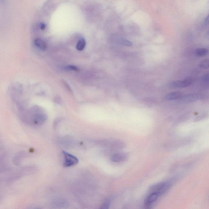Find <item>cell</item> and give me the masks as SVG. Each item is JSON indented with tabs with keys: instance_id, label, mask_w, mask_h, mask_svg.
<instances>
[{
	"instance_id": "8",
	"label": "cell",
	"mask_w": 209,
	"mask_h": 209,
	"mask_svg": "<svg viewBox=\"0 0 209 209\" xmlns=\"http://www.w3.org/2000/svg\"><path fill=\"white\" fill-rule=\"evenodd\" d=\"M209 53V49L207 48H199L196 49L195 54L197 56L202 57L207 55Z\"/></svg>"
},
{
	"instance_id": "17",
	"label": "cell",
	"mask_w": 209,
	"mask_h": 209,
	"mask_svg": "<svg viewBox=\"0 0 209 209\" xmlns=\"http://www.w3.org/2000/svg\"><path fill=\"white\" fill-rule=\"evenodd\" d=\"M204 24L206 25H209V14L205 19Z\"/></svg>"
},
{
	"instance_id": "15",
	"label": "cell",
	"mask_w": 209,
	"mask_h": 209,
	"mask_svg": "<svg viewBox=\"0 0 209 209\" xmlns=\"http://www.w3.org/2000/svg\"><path fill=\"white\" fill-rule=\"evenodd\" d=\"M110 201H106L104 203H102L101 205V207H100L101 209H107L109 208L110 206Z\"/></svg>"
},
{
	"instance_id": "14",
	"label": "cell",
	"mask_w": 209,
	"mask_h": 209,
	"mask_svg": "<svg viewBox=\"0 0 209 209\" xmlns=\"http://www.w3.org/2000/svg\"><path fill=\"white\" fill-rule=\"evenodd\" d=\"M64 69L66 71H77L78 70V68L74 65L66 66L64 67Z\"/></svg>"
},
{
	"instance_id": "18",
	"label": "cell",
	"mask_w": 209,
	"mask_h": 209,
	"mask_svg": "<svg viewBox=\"0 0 209 209\" xmlns=\"http://www.w3.org/2000/svg\"><path fill=\"white\" fill-rule=\"evenodd\" d=\"M123 43L124 45H128V46H130V45H132L131 42L127 40H124Z\"/></svg>"
},
{
	"instance_id": "11",
	"label": "cell",
	"mask_w": 209,
	"mask_h": 209,
	"mask_svg": "<svg viewBox=\"0 0 209 209\" xmlns=\"http://www.w3.org/2000/svg\"><path fill=\"white\" fill-rule=\"evenodd\" d=\"M199 66L205 69L209 68V59H204L200 62L199 63Z\"/></svg>"
},
{
	"instance_id": "2",
	"label": "cell",
	"mask_w": 209,
	"mask_h": 209,
	"mask_svg": "<svg viewBox=\"0 0 209 209\" xmlns=\"http://www.w3.org/2000/svg\"><path fill=\"white\" fill-rule=\"evenodd\" d=\"M63 154L64 157L63 165L65 168H68L75 165L78 163V159L74 156L63 151Z\"/></svg>"
},
{
	"instance_id": "6",
	"label": "cell",
	"mask_w": 209,
	"mask_h": 209,
	"mask_svg": "<svg viewBox=\"0 0 209 209\" xmlns=\"http://www.w3.org/2000/svg\"><path fill=\"white\" fill-rule=\"evenodd\" d=\"M183 93L180 92H174L168 94L165 96V98L167 100L171 101V100H175L180 99L183 96Z\"/></svg>"
},
{
	"instance_id": "19",
	"label": "cell",
	"mask_w": 209,
	"mask_h": 209,
	"mask_svg": "<svg viewBox=\"0 0 209 209\" xmlns=\"http://www.w3.org/2000/svg\"><path fill=\"white\" fill-rule=\"evenodd\" d=\"M45 27H46V26H45V23H40V28L41 30H45Z\"/></svg>"
},
{
	"instance_id": "20",
	"label": "cell",
	"mask_w": 209,
	"mask_h": 209,
	"mask_svg": "<svg viewBox=\"0 0 209 209\" xmlns=\"http://www.w3.org/2000/svg\"><path fill=\"white\" fill-rule=\"evenodd\" d=\"M206 37L209 39V30L206 34Z\"/></svg>"
},
{
	"instance_id": "16",
	"label": "cell",
	"mask_w": 209,
	"mask_h": 209,
	"mask_svg": "<svg viewBox=\"0 0 209 209\" xmlns=\"http://www.w3.org/2000/svg\"><path fill=\"white\" fill-rule=\"evenodd\" d=\"M63 84L65 86L67 89L68 90V91H69V92H70V93H72V90L71 88L70 87H69V85L68 84V83H67L66 82H65V81H63Z\"/></svg>"
},
{
	"instance_id": "7",
	"label": "cell",
	"mask_w": 209,
	"mask_h": 209,
	"mask_svg": "<svg viewBox=\"0 0 209 209\" xmlns=\"http://www.w3.org/2000/svg\"><path fill=\"white\" fill-rule=\"evenodd\" d=\"M127 156L124 154H116L113 155L111 157V160L114 162H119L124 161L126 159Z\"/></svg>"
},
{
	"instance_id": "12",
	"label": "cell",
	"mask_w": 209,
	"mask_h": 209,
	"mask_svg": "<svg viewBox=\"0 0 209 209\" xmlns=\"http://www.w3.org/2000/svg\"><path fill=\"white\" fill-rule=\"evenodd\" d=\"M54 206H58V207H63V206L65 207L66 206H68L67 203L65 201H63L62 200H57L54 203Z\"/></svg>"
},
{
	"instance_id": "5",
	"label": "cell",
	"mask_w": 209,
	"mask_h": 209,
	"mask_svg": "<svg viewBox=\"0 0 209 209\" xmlns=\"http://www.w3.org/2000/svg\"><path fill=\"white\" fill-rule=\"evenodd\" d=\"M159 194L156 193H152L146 197L145 201V206L147 208H149L152 204L156 201L159 197Z\"/></svg>"
},
{
	"instance_id": "10",
	"label": "cell",
	"mask_w": 209,
	"mask_h": 209,
	"mask_svg": "<svg viewBox=\"0 0 209 209\" xmlns=\"http://www.w3.org/2000/svg\"><path fill=\"white\" fill-rule=\"evenodd\" d=\"M86 45V40L84 39H82L79 40L77 44L76 48L78 51L83 50L85 48Z\"/></svg>"
},
{
	"instance_id": "4",
	"label": "cell",
	"mask_w": 209,
	"mask_h": 209,
	"mask_svg": "<svg viewBox=\"0 0 209 209\" xmlns=\"http://www.w3.org/2000/svg\"><path fill=\"white\" fill-rule=\"evenodd\" d=\"M198 98V96L196 94L191 93L187 95H183V97L179 100L183 103H188L194 102L197 101Z\"/></svg>"
},
{
	"instance_id": "3",
	"label": "cell",
	"mask_w": 209,
	"mask_h": 209,
	"mask_svg": "<svg viewBox=\"0 0 209 209\" xmlns=\"http://www.w3.org/2000/svg\"><path fill=\"white\" fill-rule=\"evenodd\" d=\"M193 79L192 77H188L182 81L172 82L169 83V86L172 88H181L188 87L192 84Z\"/></svg>"
},
{
	"instance_id": "9",
	"label": "cell",
	"mask_w": 209,
	"mask_h": 209,
	"mask_svg": "<svg viewBox=\"0 0 209 209\" xmlns=\"http://www.w3.org/2000/svg\"><path fill=\"white\" fill-rule=\"evenodd\" d=\"M34 44L36 47L42 50H46L47 45L46 44L40 39H36L34 40Z\"/></svg>"
},
{
	"instance_id": "13",
	"label": "cell",
	"mask_w": 209,
	"mask_h": 209,
	"mask_svg": "<svg viewBox=\"0 0 209 209\" xmlns=\"http://www.w3.org/2000/svg\"><path fill=\"white\" fill-rule=\"evenodd\" d=\"M203 83L206 86H209V73L205 74L202 77Z\"/></svg>"
},
{
	"instance_id": "1",
	"label": "cell",
	"mask_w": 209,
	"mask_h": 209,
	"mask_svg": "<svg viewBox=\"0 0 209 209\" xmlns=\"http://www.w3.org/2000/svg\"><path fill=\"white\" fill-rule=\"evenodd\" d=\"M171 185L169 182H161L151 186L150 190L153 193H156L160 196L164 194L169 189Z\"/></svg>"
}]
</instances>
